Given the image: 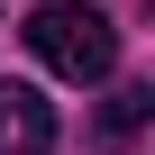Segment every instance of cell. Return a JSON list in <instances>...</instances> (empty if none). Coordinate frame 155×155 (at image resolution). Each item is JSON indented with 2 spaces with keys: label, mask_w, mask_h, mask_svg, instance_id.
Instances as JSON below:
<instances>
[{
  "label": "cell",
  "mask_w": 155,
  "mask_h": 155,
  "mask_svg": "<svg viewBox=\"0 0 155 155\" xmlns=\"http://www.w3.org/2000/svg\"><path fill=\"white\" fill-rule=\"evenodd\" d=\"M28 46H37L46 73H64V82H110V64H119V28L101 9H73V0H46L28 18Z\"/></svg>",
  "instance_id": "obj_1"
},
{
  "label": "cell",
  "mask_w": 155,
  "mask_h": 155,
  "mask_svg": "<svg viewBox=\"0 0 155 155\" xmlns=\"http://www.w3.org/2000/svg\"><path fill=\"white\" fill-rule=\"evenodd\" d=\"M0 155H55V110L37 82H0Z\"/></svg>",
  "instance_id": "obj_2"
},
{
  "label": "cell",
  "mask_w": 155,
  "mask_h": 155,
  "mask_svg": "<svg viewBox=\"0 0 155 155\" xmlns=\"http://www.w3.org/2000/svg\"><path fill=\"white\" fill-rule=\"evenodd\" d=\"M146 119H155V91H146V82H128V91H110V110H101L91 146H101V155H119V146H128V137H137Z\"/></svg>",
  "instance_id": "obj_3"
}]
</instances>
